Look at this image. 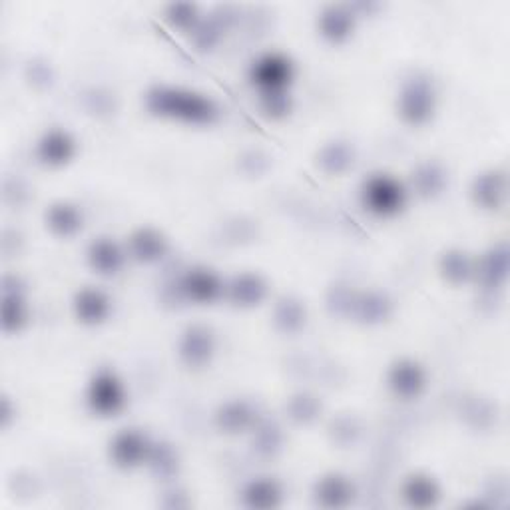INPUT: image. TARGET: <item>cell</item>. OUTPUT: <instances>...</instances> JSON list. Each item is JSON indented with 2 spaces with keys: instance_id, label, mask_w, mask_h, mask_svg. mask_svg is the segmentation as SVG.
<instances>
[{
  "instance_id": "cell-1",
  "label": "cell",
  "mask_w": 510,
  "mask_h": 510,
  "mask_svg": "<svg viewBox=\"0 0 510 510\" xmlns=\"http://www.w3.org/2000/svg\"><path fill=\"white\" fill-rule=\"evenodd\" d=\"M148 108L158 116L177 118L184 122L209 124L217 116L216 104L204 94L184 90V88L156 86L145 96Z\"/></svg>"
},
{
  "instance_id": "cell-2",
  "label": "cell",
  "mask_w": 510,
  "mask_h": 510,
  "mask_svg": "<svg viewBox=\"0 0 510 510\" xmlns=\"http://www.w3.org/2000/svg\"><path fill=\"white\" fill-rule=\"evenodd\" d=\"M435 86L431 78L425 75H412L403 84L399 96V112L401 116L411 124H423L435 112Z\"/></svg>"
},
{
  "instance_id": "cell-3",
  "label": "cell",
  "mask_w": 510,
  "mask_h": 510,
  "mask_svg": "<svg viewBox=\"0 0 510 510\" xmlns=\"http://www.w3.org/2000/svg\"><path fill=\"white\" fill-rule=\"evenodd\" d=\"M363 201L373 214L393 216L404 206V188L391 176H371L363 185Z\"/></svg>"
},
{
  "instance_id": "cell-4",
  "label": "cell",
  "mask_w": 510,
  "mask_h": 510,
  "mask_svg": "<svg viewBox=\"0 0 510 510\" xmlns=\"http://www.w3.org/2000/svg\"><path fill=\"white\" fill-rule=\"evenodd\" d=\"M88 403L100 415H114L124 404V388L110 369H100L88 388Z\"/></svg>"
},
{
  "instance_id": "cell-5",
  "label": "cell",
  "mask_w": 510,
  "mask_h": 510,
  "mask_svg": "<svg viewBox=\"0 0 510 510\" xmlns=\"http://www.w3.org/2000/svg\"><path fill=\"white\" fill-rule=\"evenodd\" d=\"M252 80L262 92L286 90L291 80V62L283 54H265L254 62Z\"/></svg>"
},
{
  "instance_id": "cell-6",
  "label": "cell",
  "mask_w": 510,
  "mask_h": 510,
  "mask_svg": "<svg viewBox=\"0 0 510 510\" xmlns=\"http://www.w3.org/2000/svg\"><path fill=\"white\" fill-rule=\"evenodd\" d=\"M214 349V335L206 326H192L185 329L180 341V355L188 365L204 367L206 363L212 359Z\"/></svg>"
},
{
  "instance_id": "cell-7",
  "label": "cell",
  "mask_w": 510,
  "mask_h": 510,
  "mask_svg": "<svg viewBox=\"0 0 510 510\" xmlns=\"http://www.w3.org/2000/svg\"><path fill=\"white\" fill-rule=\"evenodd\" d=\"M152 451V444L142 433L137 431H122L116 435L114 443H112V459L116 460V465L132 468L148 460Z\"/></svg>"
},
{
  "instance_id": "cell-8",
  "label": "cell",
  "mask_w": 510,
  "mask_h": 510,
  "mask_svg": "<svg viewBox=\"0 0 510 510\" xmlns=\"http://www.w3.org/2000/svg\"><path fill=\"white\" fill-rule=\"evenodd\" d=\"M27 323V303L22 287L14 275H6L3 289V329L4 333H16Z\"/></svg>"
},
{
  "instance_id": "cell-9",
  "label": "cell",
  "mask_w": 510,
  "mask_h": 510,
  "mask_svg": "<svg viewBox=\"0 0 510 510\" xmlns=\"http://www.w3.org/2000/svg\"><path fill=\"white\" fill-rule=\"evenodd\" d=\"M388 387L403 399H415L425 388V373L415 361L403 359L395 363L388 373Z\"/></svg>"
},
{
  "instance_id": "cell-10",
  "label": "cell",
  "mask_w": 510,
  "mask_h": 510,
  "mask_svg": "<svg viewBox=\"0 0 510 510\" xmlns=\"http://www.w3.org/2000/svg\"><path fill=\"white\" fill-rule=\"evenodd\" d=\"M180 289L185 294V297L193 299L198 303H208L222 294V281L216 273L209 270H190L184 275L180 281Z\"/></svg>"
},
{
  "instance_id": "cell-11",
  "label": "cell",
  "mask_w": 510,
  "mask_h": 510,
  "mask_svg": "<svg viewBox=\"0 0 510 510\" xmlns=\"http://www.w3.org/2000/svg\"><path fill=\"white\" fill-rule=\"evenodd\" d=\"M36 153L48 166H62L67 164L72 158V153H75V140H72L70 134L64 132V129H48V132L40 137Z\"/></svg>"
},
{
  "instance_id": "cell-12",
  "label": "cell",
  "mask_w": 510,
  "mask_h": 510,
  "mask_svg": "<svg viewBox=\"0 0 510 510\" xmlns=\"http://www.w3.org/2000/svg\"><path fill=\"white\" fill-rule=\"evenodd\" d=\"M355 24V16L347 6L341 4H329L323 8L319 16V28L323 36L333 40V43H341L351 35Z\"/></svg>"
},
{
  "instance_id": "cell-13",
  "label": "cell",
  "mask_w": 510,
  "mask_h": 510,
  "mask_svg": "<svg viewBox=\"0 0 510 510\" xmlns=\"http://www.w3.org/2000/svg\"><path fill=\"white\" fill-rule=\"evenodd\" d=\"M75 311L80 321L94 326V323H100L108 318L110 299L100 289L86 287L75 299Z\"/></svg>"
},
{
  "instance_id": "cell-14",
  "label": "cell",
  "mask_w": 510,
  "mask_h": 510,
  "mask_svg": "<svg viewBox=\"0 0 510 510\" xmlns=\"http://www.w3.org/2000/svg\"><path fill=\"white\" fill-rule=\"evenodd\" d=\"M88 262H90V265L98 273L112 275L118 273L120 267H122L124 254L112 239L98 238L88 247Z\"/></svg>"
},
{
  "instance_id": "cell-15",
  "label": "cell",
  "mask_w": 510,
  "mask_h": 510,
  "mask_svg": "<svg viewBox=\"0 0 510 510\" xmlns=\"http://www.w3.org/2000/svg\"><path fill=\"white\" fill-rule=\"evenodd\" d=\"M353 498L351 483L343 475L331 473L318 483V500L323 506L339 508L349 505Z\"/></svg>"
},
{
  "instance_id": "cell-16",
  "label": "cell",
  "mask_w": 510,
  "mask_h": 510,
  "mask_svg": "<svg viewBox=\"0 0 510 510\" xmlns=\"http://www.w3.org/2000/svg\"><path fill=\"white\" fill-rule=\"evenodd\" d=\"M46 224L54 233L59 236H75V233L82 228V214L76 206L68 204V201H59L52 204L46 212Z\"/></svg>"
},
{
  "instance_id": "cell-17",
  "label": "cell",
  "mask_w": 510,
  "mask_h": 510,
  "mask_svg": "<svg viewBox=\"0 0 510 510\" xmlns=\"http://www.w3.org/2000/svg\"><path fill=\"white\" fill-rule=\"evenodd\" d=\"M506 196V177L498 169L476 177L475 182V198L484 208H498Z\"/></svg>"
},
{
  "instance_id": "cell-18",
  "label": "cell",
  "mask_w": 510,
  "mask_h": 510,
  "mask_svg": "<svg viewBox=\"0 0 510 510\" xmlns=\"http://www.w3.org/2000/svg\"><path fill=\"white\" fill-rule=\"evenodd\" d=\"M166 239L156 230L142 228L129 238V252L140 262H156L166 254Z\"/></svg>"
},
{
  "instance_id": "cell-19",
  "label": "cell",
  "mask_w": 510,
  "mask_h": 510,
  "mask_svg": "<svg viewBox=\"0 0 510 510\" xmlns=\"http://www.w3.org/2000/svg\"><path fill=\"white\" fill-rule=\"evenodd\" d=\"M403 492H404V498H407V503L417 508L435 506L436 500H439V487H436L435 481L427 475L409 476V481L404 483Z\"/></svg>"
},
{
  "instance_id": "cell-20",
  "label": "cell",
  "mask_w": 510,
  "mask_h": 510,
  "mask_svg": "<svg viewBox=\"0 0 510 510\" xmlns=\"http://www.w3.org/2000/svg\"><path fill=\"white\" fill-rule=\"evenodd\" d=\"M230 297L238 305H257L265 297V281L255 273L238 275L230 286Z\"/></svg>"
},
{
  "instance_id": "cell-21",
  "label": "cell",
  "mask_w": 510,
  "mask_h": 510,
  "mask_svg": "<svg viewBox=\"0 0 510 510\" xmlns=\"http://www.w3.org/2000/svg\"><path fill=\"white\" fill-rule=\"evenodd\" d=\"M246 505L252 508H273L279 505L281 489L279 484L271 479L252 481L244 490Z\"/></svg>"
},
{
  "instance_id": "cell-22",
  "label": "cell",
  "mask_w": 510,
  "mask_h": 510,
  "mask_svg": "<svg viewBox=\"0 0 510 510\" xmlns=\"http://www.w3.org/2000/svg\"><path fill=\"white\" fill-rule=\"evenodd\" d=\"M353 148L345 142H331L319 152V166L327 174H341L353 164Z\"/></svg>"
},
{
  "instance_id": "cell-23",
  "label": "cell",
  "mask_w": 510,
  "mask_h": 510,
  "mask_svg": "<svg viewBox=\"0 0 510 510\" xmlns=\"http://www.w3.org/2000/svg\"><path fill=\"white\" fill-rule=\"evenodd\" d=\"M254 419H255L254 409L249 407L247 403L233 401V403L225 404V407L220 411V415H217V423H220L224 431L238 433V431H244V428L252 425Z\"/></svg>"
},
{
  "instance_id": "cell-24",
  "label": "cell",
  "mask_w": 510,
  "mask_h": 510,
  "mask_svg": "<svg viewBox=\"0 0 510 510\" xmlns=\"http://www.w3.org/2000/svg\"><path fill=\"white\" fill-rule=\"evenodd\" d=\"M353 310L359 319L375 323L391 313V302L381 294H363L353 302Z\"/></svg>"
},
{
  "instance_id": "cell-25",
  "label": "cell",
  "mask_w": 510,
  "mask_h": 510,
  "mask_svg": "<svg viewBox=\"0 0 510 510\" xmlns=\"http://www.w3.org/2000/svg\"><path fill=\"white\" fill-rule=\"evenodd\" d=\"M305 323V310L297 299L286 297L281 299L278 310H275V326L286 333H294V331L302 329Z\"/></svg>"
},
{
  "instance_id": "cell-26",
  "label": "cell",
  "mask_w": 510,
  "mask_h": 510,
  "mask_svg": "<svg viewBox=\"0 0 510 510\" xmlns=\"http://www.w3.org/2000/svg\"><path fill=\"white\" fill-rule=\"evenodd\" d=\"M415 185L423 196H435L444 185V172L436 164H423L415 174Z\"/></svg>"
},
{
  "instance_id": "cell-27",
  "label": "cell",
  "mask_w": 510,
  "mask_h": 510,
  "mask_svg": "<svg viewBox=\"0 0 510 510\" xmlns=\"http://www.w3.org/2000/svg\"><path fill=\"white\" fill-rule=\"evenodd\" d=\"M506 270H508L506 249L498 247V249H492V252L484 257L481 273L489 286H498V283L506 278Z\"/></svg>"
},
{
  "instance_id": "cell-28",
  "label": "cell",
  "mask_w": 510,
  "mask_h": 510,
  "mask_svg": "<svg viewBox=\"0 0 510 510\" xmlns=\"http://www.w3.org/2000/svg\"><path fill=\"white\" fill-rule=\"evenodd\" d=\"M443 271L452 283L467 281L473 273V263L463 252H449L443 257Z\"/></svg>"
},
{
  "instance_id": "cell-29",
  "label": "cell",
  "mask_w": 510,
  "mask_h": 510,
  "mask_svg": "<svg viewBox=\"0 0 510 510\" xmlns=\"http://www.w3.org/2000/svg\"><path fill=\"white\" fill-rule=\"evenodd\" d=\"M289 411H291V417L299 423H310L315 417H318L319 412V401L315 399L311 395H297L294 396V401L289 404Z\"/></svg>"
},
{
  "instance_id": "cell-30",
  "label": "cell",
  "mask_w": 510,
  "mask_h": 510,
  "mask_svg": "<svg viewBox=\"0 0 510 510\" xmlns=\"http://www.w3.org/2000/svg\"><path fill=\"white\" fill-rule=\"evenodd\" d=\"M148 463H152L156 473L161 476L176 473V455L168 444H156V447H152Z\"/></svg>"
},
{
  "instance_id": "cell-31",
  "label": "cell",
  "mask_w": 510,
  "mask_h": 510,
  "mask_svg": "<svg viewBox=\"0 0 510 510\" xmlns=\"http://www.w3.org/2000/svg\"><path fill=\"white\" fill-rule=\"evenodd\" d=\"M289 106H291V100H289V94H286V90L262 92V108L265 114H270L273 118H281L287 114Z\"/></svg>"
},
{
  "instance_id": "cell-32",
  "label": "cell",
  "mask_w": 510,
  "mask_h": 510,
  "mask_svg": "<svg viewBox=\"0 0 510 510\" xmlns=\"http://www.w3.org/2000/svg\"><path fill=\"white\" fill-rule=\"evenodd\" d=\"M168 14L169 19L176 24H180V27H190V24H193V20H196V6L177 3L168 8Z\"/></svg>"
}]
</instances>
